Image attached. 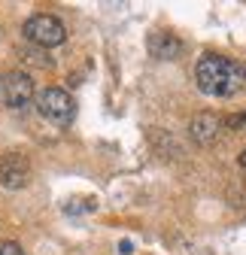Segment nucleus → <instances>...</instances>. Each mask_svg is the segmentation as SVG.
<instances>
[{
    "label": "nucleus",
    "instance_id": "6e6552de",
    "mask_svg": "<svg viewBox=\"0 0 246 255\" xmlns=\"http://www.w3.org/2000/svg\"><path fill=\"white\" fill-rule=\"evenodd\" d=\"M0 255H24V252H21V246H18V243L6 240V243H0Z\"/></svg>",
    "mask_w": 246,
    "mask_h": 255
},
{
    "label": "nucleus",
    "instance_id": "1a4fd4ad",
    "mask_svg": "<svg viewBox=\"0 0 246 255\" xmlns=\"http://www.w3.org/2000/svg\"><path fill=\"white\" fill-rule=\"evenodd\" d=\"M240 167L246 170V149H243V155H240Z\"/></svg>",
    "mask_w": 246,
    "mask_h": 255
},
{
    "label": "nucleus",
    "instance_id": "0eeeda50",
    "mask_svg": "<svg viewBox=\"0 0 246 255\" xmlns=\"http://www.w3.org/2000/svg\"><path fill=\"white\" fill-rule=\"evenodd\" d=\"M149 55L158 61H173L182 55V40H176L173 34H164V30H155L149 37Z\"/></svg>",
    "mask_w": 246,
    "mask_h": 255
},
{
    "label": "nucleus",
    "instance_id": "20e7f679",
    "mask_svg": "<svg viewBox=\"0 0 246 255\" xmlns=\"http://www.w3.org/2000/svg\"><path fill=\"white\" fill-rule=\"evenodd\" d=\"M0 88H3V104L12 107V110L27 107L30 101H34V94H37L34 79H30L27 73H21V70H12L9 76H3L0 79Z\"/></svg>",
    "mask_w": 246,
    "mask_h": 255
},
{
    "label": "nucleus",
    "instance_id": "423d86ee",
    "mask_svg": "<svg viewBox=\"0 0 246 255\" xmlns=\"http://www.w3.org/2000/svg\"><path fill=\"white\" fill-rule=\"evenodd\" d=\"M222 128H225V122L216 113H198L192 119V125H189V134H192V140L198 146H213V143L219 140Z\"/></svg>",
    "mask_w": 246,
    "mask_h": 255
},
{
    "label": "nucleus",
    "instance_id": "7ed1b4c3",
    "mask_svg": "<svg viewBox=\"0 0 246 255\" xmlns=\"http://www.w3.org/2000/svg\"><path fill=\"white\" fill-rule=\"evenodd\" d=\"M24 37H27L30 43L43 46V49H55V46H61V43L67 40V27L61 24L55 15L40 12V15H30V18L24 21Z\"/></svg>",
    "mask_w": 246,
    "mask_h": 255
},
{
    "label": "nucleus",
    "instance_id": "f257e3e1",
    "mask_svg": "<svg viewBox=\"0 0 246 255\" xmlns=\"http://www.w3.org/2000/svg\"><path fill=\"white\" fill-rule=\"evenodd\" d=\"M195 82L198 88L207 94V98H219V101H228V98H237L246 85V70L240 67L237 61L225 58V55H216V52H207L198 58L195 64Z\"/></svg>",
    "mask_w": 246,
    "mask_h": 255
},
{
    "label": "nucleus",
    "instance_id": "39448f33",
    "mask_svg": "<svg viewBox=\"0 0 246 255\" xmlns=\"http://www.w3.org/2000/svg\"><path fill=\"white\" fill-rule=\"evenodd\" d=\"M27 179H30V161L24 152L0 155V182H3V188H24Z\"/></svg>",
    "mask_w": 246,
    "mask_h": 255
},
{
    "label": "nucleus",
    "instance_id": "f03ea898",
    "mask_svg": "<svg viewBox=\"0 0 246 255\" xmlns=\"http://www.w3.org/2000/svg\"><path fill=\"white\" fill-rule=\"evenodd\" d=\"M37 110L46 122L58 125V128H67L73 119H76V101L70 98V91L64 88H43L37 94Z\"/></svg>",
    "mask_w": 246,
    "mask_h": 255
}]
</instances>
